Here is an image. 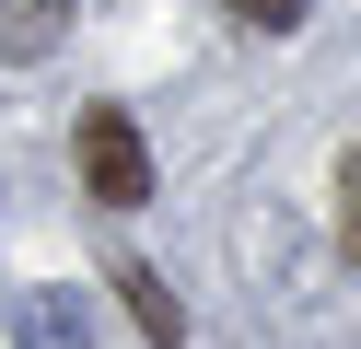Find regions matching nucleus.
<instances>
[{"mask_svg":"<svg viewBox=\"0 0 361 349\" xmlns=\"http://www.w3.org/2000/svg\"><path fill=\"white\" fill-rule=\"evenodd\" d=\"M233 23H257V35H291V23H303V0H233Z\"/></svg>","mask_w":361,"mask_h":349,"instance_id":"obj_5","label":"nucleus"},{"mask_svg":"<svg viewBox=\"0 0 361 349\" xmlns=\"http://www.w3.org/2000/svg\"><path fill=\"white\" fill-rule=\"evenodd\" d=\"M117 291H128V314H140V338H152V349H187V302H175L152 268H117Z\"/></svg>","mask_w":361,"mask_h":349,"instance_id":"obj_4","label":"nucleus"},{"mask_svg":"<svg viewBox=\"0 0 361 349\" xmlns=\"http://www.w3.org/2000/svg\"><path fill=\"white\" fill-rule=\"evenodd\" d=\"M338 233H350V256H361V152L338 163Z\"/></svg>","mask_w":361,"mask_h":349,"instance_id":"obj_6","label":"nucleus"},{"mask_svg":"<svg viewBox=\"0 0 361 349\" xmlns=\"http://www.w3.org/2000/svg\"><path fill=\"white\" fill-rule=\"evenodd\" d=\"M24 349H94L82 291H24Z\"/></svg>","mask_w":361,"mask_h":349,"instance_id":"obj_3","label":"nucleus"},{"mask_svg":"<svg viewBox=\"0 0 361 349\" xmlns=\"http://www.w3.org/2000/svg\"><path fill=\"white\" fill-rule=\"evenodd\" d=\"M82 186H94L105 209H140L152 198V152H140V128H128L117 105H82Z\"/></svg>","mask_w":361,"mask_h":349,"instance_id":"obj_1","label":"nucleus"},{"mask_svg":"<svg viewBox=\"0 0 361 349\" xmlns=\"http://www.w3.org/2000/svg\"><path fill=\"white\" fill-rule=\"evenodd\" d=\"M82 0H0V59H47L59 35H71Z\"/></svg>","mask_w":361,"mask_h":349,"instance_id":"obj_2","label":"nucleus"}]
</instances>
